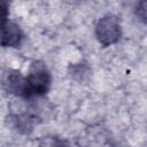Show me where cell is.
Masks as SVG:
<instances>
[{
    "label": "cell",
    "instance_id": "1",
    "mask_svg": "<svg viewBox=\"0 0 147 147\" xmlns=\"http://www.w3.org/2000/svg\"><path fill=\"white\" fill-rule=\"evenodd\" d=\"M51 85V76L47 69L39 63H34L26 77V98L45 94Z\"/></svg>",
    "mask_w": 147,
    "mask_h": 147
},
{
    "label": "cell",
    "instance_id": "2",
    "mask_svg": "<svg viewBox=\"0 0 147 147\" xmlns=\"http://www.w3.org/2000/svg\"><path fill=\"white\" fill-rule=\"evenodd\" d=\"M96 36L101 44L105 46L114 44L121 36V29L115 17H103L96 25Z\"/></svg>",
    "mask_w": 147,
    "mask_h": 147
},
{
    "label": "cell",
    "instance_id": "3",
    "mask_svg": "<svg viewBox=\"0 0 147 147\" xmlns=\"http://www.w3.org/2000/svg\"><path fill=\"white\" fill-rule=\"evenodd\" d=\"M22 39V32L20 28L11 23L6 22L2 25V45L3 46H17Z\"/></svg>",
    "mask_w": 147,
    "mask_h": 147
},
{
    "label": "cell",
    "instance_id": "4",
    "mask_svg": "<svg viewBox=\"0 0 147 147\" xmlns=\"http://www.w3.org/2000/svg\"><path fill=\"white\" fill-rule=\"evenodd\" d=\"M137 15L141 18V20H145L147 21V2H140L137 7Z\"/></svg>",
    "mask_w": 147,
    "mask_h": 147
}]
</instances>
